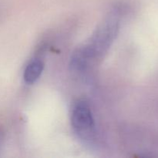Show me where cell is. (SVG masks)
<instances>
[{"mask_svg": "<svg viewBox=\"0 0 158 158\" xmlns=\"http://www.w3.org/2000/svg\"><path fill=\"white\" fill-rule=\"evenodd\" d=\"M72 126L79 137L91 140L95 136V122L89 103L86 100H79L73 107L71 115Z\"/></svg>", "mask_w": 158, "mask_h": 158, "instance_id": "1", "label": "cell"}, {"mask_svg": "<svg viewBox=\"0 0 158 158\" xmlns=\"http://www.w3.org/2000/svg\"><path fill=\"white\" fill-rule=\"evenodd\" d=\"M44 64L40 59H33L29 62L24 71V80L29 84L34 83L41 76Z\"/></svg>", "mask_w": 158, "mask_h": 158, "instance_id": "2", "label": "cell"}]
</instances>
